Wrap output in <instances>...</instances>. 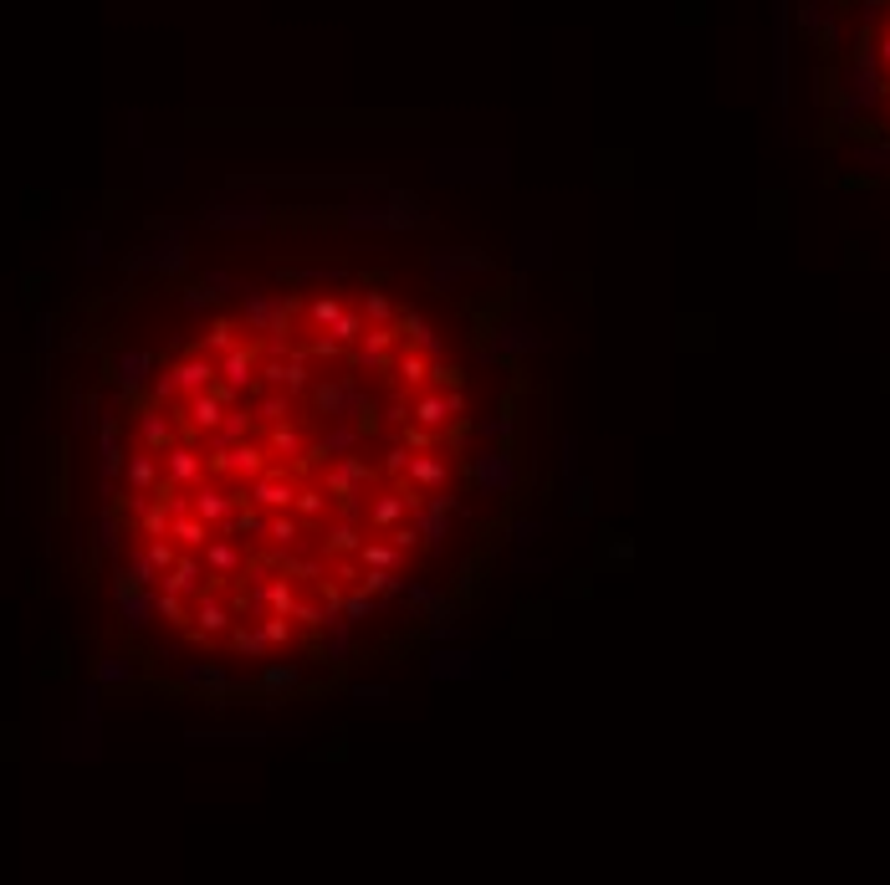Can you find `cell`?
<instances>
[{"label":"cell","mask_w":890,"mask_h":885,"mask_svg":"<svg viewBox=\"0 0 890 885\" xmlns=\"http://www.w3.org/2000/svg\"><path fill=\"white\" fill-rule=\"evenodd\" d=\"M348 696L359 701V706H379V701H389V691H384V686H353Z\"/></svg>","instance_id":"obj_51"},{"label":"cell","mask_w":890,"mask_h":885,"mask_svg":"<svg viewBox=\"0 0 890 885\" xmlns=\"http://www.w3.org/2000/svg\"><path fill=\"white\" fill-rule=\"evenodd\" d=\"M251 430H256V415L251 410H226V420L215 425V446H236V440H251Z\"/></svg>","instance_id":"obj_30"},{"label":"cell","mask_w":890,"mask_h":885,"mask_svg":"<svg viewBox=\"0 0 890 885\" xmlns=\"http://www.w3.org/2000/svg\"><path fill=\"white\" fill-rule=\"evenodd\" d=\"M190 512L205 517L210 527H231L241 517V502L226 492V486H215V481H200L195 492H190Z\"/></svg>","instance_id":"obj_9"},{"label":"cell","mask_w":890,"mask_h":885,"mask_svg":"<svg viewBox=\"0 0 890 885\" xmlns=\"http://www.w3.org/2000/svg\"><path fill=\"white\" fill-rule=\"evenodd\" d=\"M169 538L180 543V548H205L210 543V522L205 517H195V512H180V517H169Z\"/></svg>","instance_id":"obj_25"},{"label":"cell","mask_w":890,"mask_h":885,"mask_svg":"<svg viewBox=\"0 0 890 885\" xmlns=\"http://www.w3.org/2000/svg\"><path fill=\"white\" fill-rule=\"evenodd\" d=\"M379 420H384V425H394V430H399V425H405V420H410V400H389V405H384V415H379Z\"/></svg>","instance_id":"obj_50"},{"label":"cell","mask_w":890,"mask_h":885,"mask_svg":"<svg viewBox=\"0 0 890 885\" xmlns=\"http://www.w3.org/2000/svg\"><path fill=\"white\" fill-rule=\"evenodd\" d=\"M159 471H164V486H180V492H195V486L205 481V456L190 446V440H174V446L159 451Z\"/></svg>","instance_id":"obj_4"},{"label":"cell","mask_w":890,"mask_h":885,"mask_svg":"<svg viewBox=\"0 0 890 885\" xmlns=\"http://www.w3.org/2000/svg\"><path fill=\"white\" fill-rule=\"evenodd\" d=\"M149 379H154V353H118L113 359V384H118V394H139V389H149Z\"/></svg>","instance_id":"obj_15"},{"label":"cell","mask_w":890,"mask_h":885,"mask_svg":"<svg viewBox=\"0 0 890 885\" xmlns=\"http://www.w3.org/2000/svg\"><path fill=\"white\" fill-rule=\"evenodd\" d=\"M307 451V440H302V430H292L287 420H277V425H266V456H302Z\"/></svg>","instance_id":"obj_29"},{"label":"cell","mask_w":890,"mask_h":885,"mask_svg":"<svg viewBox=\"0 0 890 885\" xmlns=\"http://www.w3.org/2000/svg\"><path fill=\"white\" fill-rule=\"evenodd\" d=\"M415 512H420V543H425L430 553H440L445 538H451V517L461 512V502H456L451 492H430Z\"/></svg>","instance_id":"obj_6"},{"label":"cell","mask_w":890,"mask_h":885,"mask_svg":"<svg viewBox=\"0 0 890 885\" xmlns=\"http://www.w3.org/2000/svg\"><path fill=\"white\" fill-rule=\"evenodd\" d=\"M532 343H538V338H532V328H527V323H517V318H512V323H502V333H497V348H502V353H527Z\"/></svg>","instance_id":"obj_42"},{"label":"cell","mask_w":890,"mask_h":885,"mask_svg":"<svg viewBox=\"0 0 890 885\" xmlns=\"http://www.w3.org/2000/svg\"><path fill=\"white\" fill-rule=\"evenodd\" d=\"M118 543H123V522H118L113 512H103V517H98V548H103V553H118Z\"/></svg>","instance_id":"obj_47"},{"label":"cell","mask_w":890,"mask_h":885,"mask_svg":"<svg viewBox=\"0 0 890 885\" xmlns=\"http://www.w3.org/2000/svg\"><path fill=\"white\" fill-rule=\"evenodd\" d=\"M123 461H128V451L118 446V425L103 420V425H98V471H103V481H118V476H123Z\"/></svg>","instance_id":"obj_24"},{"label":"cell","mask_w":890,"mask_h":885,"mask_svg":"<svg viewBox=\"0 0 890 885\" xmlns=\"http://www.w3.org/2000/svg\"><path fill=\"white\" fill-rule=\"evenodd\" d=\"M261 686H266V691H287V686H297V671H292V666H277V660H272V666H261Z\"/></svg>","instance_id":"obj_48"},{"label":"cell","mask_w":890,"mask_h":885,"mask_svg":"<svg viewBox=\"0 0 890 885\" xmlns=\"http://www.w3.org/2000/svg\"><path fill=\"white\" fill-rule=\"evenodd\" d=\"M169 374H174V389H180V394L210 389V384H215V353L200 348V353H190V359H174Z\"/></svg>","instance_id":"obj_16"},{"label":"cell","mask_w":890,"mask_h":885,"mask_svg":"<svg viewBox=\"0 0 890 885\" xmlns=\"http://www.w3.org/2000/svg\"><path fill=\"white\" fill-rule=\"evenodd\" d=\"M359 440L364 435H359V425H353V420H333V430L318 435L313 446H307V456H353V451H359Z\"/></svg>","instance_id":"obj_20"},{"label":"cell","mask_w":890,"mask_h":885,"mask_svg":"<svg viewBox=\"0 0 890 885\" xmlns=\"http://www.w3.org/2000/svg\"><path fill=\"white\" fill-rule=\"evenodd\" d=\"M180 302H185V313H205V307H210V287H190Z\"/></svg>","instance_id":"obj_52"},{"label":"cell","mask_w":890,"mask_h":885,"mask_svg":"<svg viewBox=\"0 0 890 885\" xmlns=\"http://www.w3.org/2000/svg\"><path fill=\"white\" fill-rule=\"evenodd\" d=\"M190 619H195V630H190V640H215V635H231V625H236V609L220 599L215 589H200L195 594V609H190Z\"/></svg>","instance_id":"obj_7"},{"label":"cell","mask_w":890,"mask_h":885,"mask_svg":"<svg viewBox=\"0 0 890 885\" xmlns=\"http://www.w3.org/2000/svg\"><path fill=\"white\" fill-rule=\"evenodd\" d=\"M292 512L302 522H318L328 512V492H318V486H297V497H292Z\"/></svg>","instance_id":"obj_36"},{"label":"cell","mask_w":890,"mask_h":885,"mask_svg":"<svg viewBox=\"0 0 890 885\" xmlns=\"http://www.w3.org/2000/svg\"><path fill=\"white\" fill-rule=\"evenodd\" d=\"M302 517L292 512V507H282V512H266V522H261V538L266 543H277V548H297L302 543Z\"/></svg>","instance_id":"obj_22"},{"label":"cell","mask_w":890,"mask_h":885,"mask_svg":"<svg viewBox=\"0 0 890 885\" xmlns=\"http://www.w3.org/2000/svg\"><path fill=\"white\" fill-rule=\"evenodd\" d=\"M93 681L98 686H123V681H133V666H128L123 655H103L98 666H93Z\"/></svg>","instance_id":"obj_40"},{"label":"cell","mask_w":890,"mask_h":885,"mask_svg":"<svg viewBox=\"0 0 890 885\" xmlns=\"http://www.w3.org/2000/svg\"><path fill=\"white\" fill-rule=\"evenodd\" d=\"M215 379L231 384L236 394H246L256 384V348L251 343H236L231 353H215Z\"/></svg>","instance_id":"obj_11"},{"label":"cell","mask_w":890,"mask_h":885,"mask_svg":"<svg viewBox=\"0 0 890 885\" xmlns=\"http://www.w3.org/2000/svg\"><path fill=\"white\" fill-rule=\"evenodd\" d=\"M118 579H123V584H144V589H154V584H159V568H154V563H149V553L139 548V553L128 558V568L118 573Z\"/></svg>","instance_id":"obj_41"},{"label":"cell","mask_w":890,"mask_h":885,"mask_svg":"<svg viewBox=\"0 0 890 885\" xmlns=\"http://www.w3.org/2000/svg\"><path fill=\"white\" fill-rule=\"evenodd\" d=\"M410 456H415V446H399V440H394V446L384 451V471H389V476H405V471H410Z\"/></svg>","instance_id":"obj_49"},{"label":"cell","mask_w":890,"mask_h":885,"mask_svg":"<svg viewBox=\"0 0 890 885\" xmlns=\"http://www.w3.org/2000/svg\"><path fill=\"white\" fill-rule=\"evenodd\" d=\"M144 553H149V563L164 573L174 558H180V543H174V538H149V543H144Z\"/></svg>","instance_id":"obj_46"},{"label":"cell","mask_w":890,"mask_h":885,"mask_svg":"<svg viewBox=\"0 0 890 885\" xmlns=\"http://www.w3.org/2000/svg\"><path fill=\"white\" fill-rule=\"evenodd\" d=\"M292 497H297L292 476H282L272 466H266L256 481H246V507L251 512H282V507H292Z\"/></svg>","instance_id":"obj_8"},{"label":"cell","mask_w":890,"mask_h":885,"mask_svg":"<svg viewBox=\"0 0 890 885\" xmlns=\"http://www.w3.org/2000/svg\"><path fill=\"white\" fill-rule=\"evenodd\" d=\"M471 660H476V655H466V650H435L430 676H435V681H466V676H476Z\"/></svg>","instance_id":"obj_27"},{"label":"cell","mask_w":890,"mask_h":885,"mask_svg":"<svg viewBox=\"0 0 890 885\" xmlns=\"http://www.w3.org/2000/svg\"><path fill=\"white\" fill-rule=\"evenodd\" d=\"M154 614H159V619H169V625H190V599H185V594L159 589V594H154Z\"/></svg>","instance_id":"obj_39"},{"label":"cell","mask_w":890,"mask_h":885,"mask_svg":"<svg viewBox=\"0 0 890 885\" xmlns=\"http://www.w3.org/2000/svg\"><path fill=\"white\" fill-rule=\"evenodd\" d=\"M200 579H210V573H205V558H195L190 548H180V558H174V563L159 573V589L195 599V594H200Z\"/></svg>","instance_id":"obj_12"},{"label":"cell","mask_w":890,"mask_h":885,"mask_svg":"<svg viewBox=\"0 0 890 885\" xmlns=\"http://www.w3.org/2000/svg\"><path fill=\"white\" fill-rule=\"evenodd\" d=\"M241 568H246V558H241V548H236L231 538H210V543H205V573H210L215 584L241 579Z\"/></svg>","instance_id":"obj_19"},{"label":"cell","mask_w":890,"mask_h":885,"mask_svg":"<svg viewBox=\"0 0 890 885\" xmlns=\"http://www.w3.org/2000/svg\"><path fill=\"white\" fill-rule=\"evenodd\" d=\"M405 481L420 486L425 497H430V492H445V486H451V461H445V456H430V451H415Z\"/></svg>","instance_id":"obj_17"},{"label":"cell","mask_w":890,"mask_h":885,"mask_svg":"<svg viewBox=\"0 0 890 885\" xmlns=\"http://www.w3.org/2000/svg\"><path fill=\"white\" fill-rule=\"evenodd\" d=\"M543 568H548V558H527V553L512 558V573H543Z\"/></svg>","instance_id":"obj_54"},{"label":"cell","mask_w":890,"mask_h":885,"mask_svg":"<svg viewBox=\"0 0 890 885\" xmlns=\"http://www.w3.org/2000/svg\"><path fill=\"white\" fill-rule=\"evenodd\" d=\"M241 338H236V323H226V318H215L210 323V333H205V353H231Z\"/></svg>","instance_id":"obj_44"},{"label":"cell","mask_w":890,"mask_h":885,"mask_svg":"<svg viewBox=\"0 0 890 885\" xmlns=\"http://www.w3.org/2000/svg\"><path fill=\"white\" fill-rule=\"evenodd\" d=\"M113 599H118V614H123V625H128V630H149V625H154V589H144V584H123V579H118Z\"/></svg>","instance_id":"obj_14"},{"label":"cell","mask_w":890,"mask_h":885,"mask_svg":"<svg viewBox=\"0 0 890 885\" xmlns=\"http://www.w3.org/2000/svg\"><path fill=\"white\" fill-rule=\"evenodd\" d=\"M256 425H277V420H292V394L287 389H266V400H256Z\"/></svg>","instance_id":"obj_33"},{"label":"cell","mask_w":890,"mask_h":885,"mask_svg":"<svg viewBox=\"0 0 890 885\" xmlns=\"http://www.w3.org/2000/svg\"><path fill=\"white\" fill-rule=\"evenodd\" d=\"M399 313H394V302H389V292H379V287H369L364 292V323H394Z\"/></svg>","instance_id":"obj_43"},{"label":"cell","mask_w":890,"mask_h":885,"mask_svg":"<svg viewBox=\"0 0 890 885\" xmlns=\"http://www.w3.org/2000/svg\"><path fill=\"white\" fill-rule=\"evenodd\" d=\"M410 517V502L405 497H394V492H369V522H374V533H394L399 522Z\"/></svg>","instance_id":"obj_23"},{"label":"cell","mask_w":890,"mask_h":885,"mask_svg":"<svg viewBox=\"0 0 890 885\" xmlns=\"http://www.w3.org/2000/svg\"><path fill=\"white\" fill-rule=\"evenodd\" d=\"M399 328H405V333H410V348H420V353H425V359H440V353H445V338H440V333H435V328H430L425 318H415V313H405V318H399Z\"/></svg>","instance_id":"obj_28"},{"label":"cell","mask_w":890,"mask_h":885,"mask_svg":"<svg viewBox=\"0 0 890 885\" xmlns=\"http://www.w3.org/2000/svg\"><path fill=\"white\" fill-rule=\"evenodd\" d=\"M389 374H399V379H405L410 389H420V384L430 379V359H425L420 348H405V353H399V359H389Z\"/></svg>","instance_id":"obj_32"},{"label":"cell","mask_w":890,"mask_h":885,"mask_svg":"<svg viewBox=\"0 0 890 885\" xmlns=\"http://www.w3.org/2000/svg\"><path fill=\"white\" fill-rule=\"evenodd\" d=\"M466 415V394L461 389H420L410 400V420L430 435H445L456 420Z\"/></svg>","instance_id":"obj_2"},{"label":"cell","mask_w":890,"mask_h":885,"mask_svg":"<svg viewBox=\"0 0 890 885\" xmlns=\"http://www.w3.org/2000/svg\"><path fill=\"white\" fill-rule=\"evenodd\" d=\"M318 650H323L328 666H343V660H353V625H348V619H333L328 635L318 640Z\"/></svg>","instance_id":"obj_26"},{"label":"cell","mask_w":890,"mask_h":885,"mask_svg":"<svg viewBox=\"0 0 890 885\" xmlns=\"http://www.w3.org/2000/svg\"><path fill=\"white\" fill-rule=\"evenodd\" d=\"M98 256H103V236H98V231H87V236H82V261L93 267Z\"/></svg>","instance_id":"obj_53"},{"label":"cell","mask_w":890,"mask_h":885,"mask_svg":"<svg viewBox=\"0 0 890 885\" xmlns=\"http://www.w3.org/2000/svg\"><path fill=\"white\" fill-rule=\"evenodd\" d=\"M205 226H215V231H251V226H266V220H272V210L266 205H210L205 215Z\"/></svg>","instance_id":"obj_18"},{"label":"cell","mask_w":890,"mask_h":885,"mask_svg":"<svg viewBox=\"0 0 890 885\" xmlns=\"http://www.w3.org/2000/svg\"><path fill=\"white\" fill-rule=\"evenodd\" d=\"M369 614H374V594H364L359 584L338 599V619H348V625H359V619H369Z\"/></svg>","instance_id":"obj_38"},{"label":"cell","mask_w":890,"mask_h":885,"mask_svg":"<svg viewBox=\"0 0 890 885\" xmlns=\"http://www.w3.org/2000/svg\"><path fill=\"white\" fill-rule=\"evenodd\" d=\"M359 507L364 502H343V517L328 527V553H359V543H364V533H359Z\"/></svg>","instance_id":"obj_21"},{"label":"cell","mask_w":890,"mask_h":885,"mask_svg":"<svg viewBox=\"0 0 890 885\" xmlns=\"http://www.w3.org/2000/svg\"><path fill=\"white\" fill-rule=\"evenodd\" d=\"M507 435H512V415H507V410L481 415V420H476V440H481V446H502Z\"/></svg>","instance_id":"obj_37"},{"label":"cell","mask_w":890,"mask_h":885,"mask_svg":"<svg viewBox=\"0 0 890 885\" xmlns=\"http://www.w3.org/2000/svg\"><path fill=\"white\" fill-rule=\"evenodd\" d=\"M364 328H369V323H364V313H353V307H343V313H338V323L328 328V338H333L338 348H353V343L364 338Z\"/></svg>","instance_id":"obj_34"},{"label":"cell","mask_w":890,"mask_h":885,"mask_svg":"<svg viewBox=\"0 0 890 885\" xmlns=\"http://www.w3.org/2000/svg\"><path fill=\"white\" fill-rule=\"evenodd\" d=\"M471 476H476L481 497H507L517 486V456L507 446H486V451L471 456Z\"/></svg>","instance_id":"obj_3"},{"label":"cell","mask_w":890,"mask_h":885,"mask_svg":"<svg viewBox=\"0 0 890 885\" xmlns=\"http://www.w3.org/2000/svg\"><path fill=\"white\" fill-rule=\"evenodd\" d=\"M133 425H139V440H144L149 451L174 446V435H180V415H174V405H144Z\"/></svg>","instance_id":"obj_10"},{"label":"cell","mask_w":890,"mask_h":885,"mask_svg":"<svg viewBox=\"0 0 890 885\" xmlns=\"http://www.w3.org/2000/svg\"><path fill=\"white\" fill-rule=\"evenodd\" d=\"M159 481H164V471H159V451H133L128 461H123V486H128V497H154L159 492Z\"/></svg>","instance_id":"obj_13"},{"label":"cell","mask_w":890,"mask_h":885,"mask_svg":"<svg viewBox=\"0 0 890 885\" xmlns=\"http://www.w3.org/2000/svg\"><path fill=\"white\" fill-rule=\"evenodd\" d=\"M323 492H328L338 507L369 497V466H364L359 456H333V466L323 471Z\"/></svg>","instance_id":"obj_5"},{"label":"cell","mask_w":890,"mask_h":885,"mask_svg":"<svg viewBox=\"0 0 890 885\" xmlns=\"http://www.w3.org/2000/svg\"><path fill=\"white\" fill-rule=\"evenodd\" d=\"M343 297H318V302H307V323H313V333H328L333 323H338V313H343Z\"/></svg>","instance_id":"obj_35"},{"label":"cell","mask_w":890,"mask_h":885,"mask_svg":"<svg viewBox=\"0 0 890 885\" xmlns=\"http://www.w3.org/2000/svg\"><path fill=\"white\" fill-rule=\"evenodd\" d=\"M359 563H364V568H394V573H399V568H405V553H399V548L379 533L374 543H359Z\"/></svg>","instance_id":"obj_31"},{"label":"cell","mask_w":890,"mask_h":885,"mask_svg":"<svg viewBox=\"0 0 890 885\" xmlns=\"http://www.w3.org/2000/svg\"><path fill=\"white\" fill-rule=\"evenodd\" d=\"M307 405H313L323 420H369V415H374V400H369V394L353 384L348 374L313 384V389H307Z\"/></svg>","instance_id":"obj_1"},{"label":"cell","mask_w":890,"mask_h":885,"mask_svg":"<svg viewBox=\"0 0 890 885\" xmlns=\"http://www.w3.org/2000/svg\"><path fill=\"white\" fill-rule=\"evenodd\" d=\"M543 533H548L543 517H517V522H512V543H517V548H532Z\"/></svg>","instance_id":"obj_45"}]
</instances>
